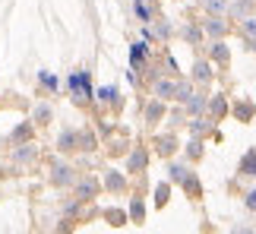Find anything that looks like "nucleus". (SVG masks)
<instances>
[{"instance_id": "nucleus-1", "label": "nucleus", "mask_w": 256, "mask_h": 234, "mask_svg": "<svg viewBox=\"0 0 256 234\" xmlns=\"http://www.w3.org/2000/svg\"><path fill=\"white\" fill-rule=\"evenodd\" d=\"M247 206H250V209H256V190H253L250 196H247Z\"/></svg>"}]
</instances>
